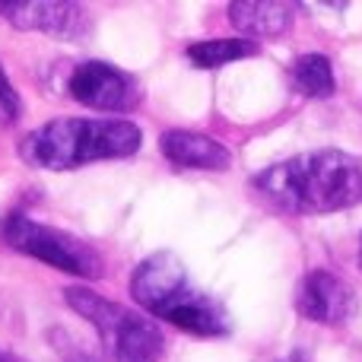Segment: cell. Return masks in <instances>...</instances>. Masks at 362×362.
<instances>
[{
  "mask_svg": "<svg viewBox=\"0 0 362 362\" xmlns=\"http://www.w3.org/2000/svg\"><path fill=\"white\" fill-rule=\"evenodd\" d=\"M267 206L289 216H318L362 204V165L344 150H315L261 169L251 181Z\"/></svg>",
  "mask_w": 362,
  "mask_h": 362,
  "instance_id": "6da1fadb",
  "label": "cell"
},
{
  "mask_svg": "<svg viewBox=\"0 0 362 362\" xmlns=\"http://www.w3.org/2000/svg\"><path fill=\"white\" fill-rule=\"evenodd\" d=\"M131 296L153 318L178 331L197 334V337H226L232 331L226 305L191 280L181 257L172 251H156L134 267Z\"/></svg>",
  "mask_w": 362,
  "mask_h": 362,
  "instance_id": "7a4b0ae2",
  "label": "cell"
},
{
  "mask_svg": "<svg viewBox=\"0 0 362 362\" xmlns=\"http://www.w3.org/2000/svg\"><path fill=\"white\" fill-rule=\"evenodd\" d=\"M140 144V127L124 118H54L25 134L19 156L32 169L67 172L99 159L134 156Z\"/></svg>",
  "mask_w": 362,
  "mask_h": 362,
  "instance_id": "3957f363",
  "label": "cell"
},
{
  "mask_svg": "<svg viewBox=\"0 0 362 362\" xmlns=\"http://www.w3.org/2000/svg\"><path fill=\"white\" fill-rule=\"evenodd\" d=\"M64 299L76 315L89 321L99 334L112 362H159L165 353V340L156 321L144 318L140 312L118 305L105 296L86 286L64 289Z\"/></svg>",
  "mask_w": 362,
  "mask_h": 362,
  "instance_id": "277c9868",
  "label": "cell"
},
{
  "mask_svg": "<svg viewBox=\"0 0 362 362\" xmlns=\"http://www.w3.org/2000/svg\"><path fill=\"white\" fill-rule=\"evenodd\" d=\"M0 235H4V242L10 245L13 251L35 257V261L48 264V267L61 270V274L86 276V280L102 276L99 251L89 242H83V238L70 235V232H64V229L35 223V219L23 216V213H13V216L4 219Z\"/></svg>",
  "mask_w": 362,
  "mask_h": 362,
  "instance_id": "5b68a950",
  "label": "cell"
},
{
  "mask_svg": "<svg viewBox=\"0 0 362 362\" xmlns=\"http://www.w3.org/2000/svg\"><path fill=\"white\" fill-rule=\"evenodd\" d=\"M67 93L95 112H131L144 102V86L134 74L105 61H83L70 70Z\"/></svg>",
  "mask_w": 362,
  "mask_h": 362,
  "instance_id": "8992f818",
  "label": "cell"
},
{
  "mask_svg": "<svg viewBox=\"0 0 362 362\" xmlns=\"http://www.w3.org/2000/svg\"><path fill=\"white\" fill-rule=\"evenodd\" d=\"M296 312L315 325H346L356 315V293L331 270H308L296 293Z\"/></svg>",
  "mask_w": 362,
  "mask_h": 362,
  "instance_id": "52a82bcc",
  "label": "cell"
},
{
  "mask_svg": "<svg viewBox=\"0 0 362 362\" xmlns=\"http://www.w3.org/2000/svg\"><path fill=\"white\" fill-rule=\"evenodd\" d=\"M10 25L25 32H45L57 38H80L86 32V10L76 4H4Z\"/></svg>",
  "mask_w": 362,
  "mask_h": 362,
  "instance_id": "ba28073f",
  "label": "cell"
},
{
  "mask_svg": "<svg viewBox=\"0 0 362 362\" xmlns=\"http://www.w3.org/2000/svg\"><path fill=\"white\" fill-rule=\"evenodd\" d=\"M159 150L178 169H204V172H226L232 156L219 140L197 131H165L159 137Z\"/></svg>",
  "mask_w": 362,
  "mask_h": 362,
  "instance_id": "9c48e42d",
  "label": "cell"
},
{
  "mask_svg": "<svg viewBox=\"0 0 362 362\" xmlns=\"http://www.w3.org/2000/svg\"><path fill=\"white\" fill-rule=\"evenodd\" d=\"M296 6L293 4H276V0H267V4H229V23L235 25L238 32L251 38H276L293 25Z\"/></svg>",
  "mask_w": 362,
  "mask_h": 362,
  "instance_id": "30bf717a",
  "label": "cell"
},
{
  "mask_svg": "<svg viewBox=\"0 0 362 362\" xmlns=\"http://www.w3.org/2000/svg\"><path fill=\"white\" fill-rule=\"evenodd\" d=\"M187 61L200 70H216L226 67L232 61H242V57H255L257 45L248 38H204V42H194L185 48Z\"/></svg>",
  "mask_w": 362,
  "mask_h": 362,
  "instance_id": "8fae6325",
  "label": "cell"
},
{
  "mask_svg": "<svg viewBox=\"0 0 362 362\" xmlns=\"http://www.w3.org/2000/svg\"><path fill=\"white\" fill-rule=\"evenodd\" d=\"M289 74H293V83L299 86V93L308 95V99H327V95H334V89H337L331 57H325V54L296 57Z\"/></svg>",
  "mask_w": 362,
  "mask_h": 362,
  "instance_id": "7c38bea8",
  "label": "cell"
},
{
  "mask_svg": "<svg viewBox=\"0 0 362 362\" xmlns=\"http://www.w3.org/2000/svg\"><path fill=\"white\" fill-rule=\"evenodd\" d=\"M19 112H23V102H19L16 89H13V83L6 80L4 67H0V118H4V121H16Z\"/></svg>",
  "mask_w": 362,
  "mask_h": 362,
  "instance_id": "4fadbf2b",
  "label": "cell"
},
{
  "mask_svg": "<svg viewBox=\"0 0 362 362\" xmlns=\"http://www.w3.org/2000/svg\"><path fill=\"white\" fill-rule=\"evenodd\" d=\"M276 362H308V356L305 353H289L286 359H276Z\"/></svg>",
  "mask_w": 362,
  "mask_h": 362,
  "instance_id": "5bb4252c",
  "label": "cell"
},
{
  "mask_svg": "<svg viewBox=\"0 0 362 362\" xmlns=\"http://www.w3.org/2000/svg\"><path fill=\"white\" fill-rule=\"evenodd\" d=\"M0 362H19L16 356H13V353H6L4 346H0Z\"/></svg>",
  "mask_w": 362,
  "mask_h": 362,
  "instance_id": "9a60e30c",
  "label": "cell"
},
{
  "mask_svg": "<svg viewBox=\"0 0 362 362\" xmlns=\"http://www.w3.org/2000/svg\"><path fill=\"white\" fill-rule=\"evenodd\" d=\"M74 362H102V359H95V356H76Z\"/></svg>",
  "mask_w": 362,
  "mask_h": 362,
  "instance_id": "2e32d148",
  "label": "cell"
},
{
  "mask_svg": "<svg viewBox=\"0 0 362 362\" xmlns=\"http://www.w3.org/2000/svg\"><path fill=\"white\" fill-rule=\"evenodd\" d=\"M0 16H4V4H0Z\"/></svg>",
  "mask_w": 362,
  "mask_h": 362,
  "instance_id": "e0dca14e",
  "label": "cell"
}]
</instances>
